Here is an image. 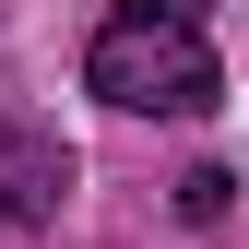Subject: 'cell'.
Returning <instances> with one entry per match:
<instances>
[{
  "label": "cell",
  "instance_id": "obj_3",
  "mask_svg": "<svg viewBox=\"0 0 249 249\" xmlns=\"http://www.w3.org/2000/svg\"><path fill=\"white\" fill-rule=\"evenodd\" d=\"M226 190H237L226 166H190V178H178V213H190V226H213V213H226Z\"/></svg>",
  "mask_w": 249,
  "mask_h": 249
},
{
  "label": "cell",
  "instance_id": "obj_2",
  "mask_svg": "<svg viewBox=\"0 0 249 249\" xmlns=\"http://www.w3.org/2000/svg\"><path fill=\"white\" fill-rule=\"evenodd\" d=\"M59 202H71V154H59V131H36V119L0 107V226H48Z\"/></svg>",
  "mask_w": 249,
  "mask_h": 249
},
{
  "label": "cell",
  "instance_id": "obj_1",
  "mask_svg": "<svg viewBox=\"0 0 249 249\" xmlns=\"http://www.w3.org/2000/svg\"><path fill=\"white\" fill-rule=\"evenodd\" d=\"M83 83L131 119H202L226 95L213 71V0H119L83 48Z\"/></svg>",
  "mask_w": 249,
  "mask_h": 249
}]
</instances>
